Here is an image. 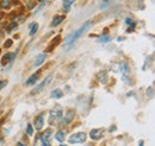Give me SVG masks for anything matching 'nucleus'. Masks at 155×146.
I'll return each mask as SVG.
<instances>
[{"label": "nucleus", "mask_w": 155, "mask_h": 146, "mask_svg": "<svg viewBox=\"0 0 155 146\" xmlns=\"http://www.w3.org/2000/svg\"><path fill=\"white\" fill-rule=\"evenodd\" d=\"M90 26H91V23H90V21H86V23H85L80 29H78L77 31H74L72 35H69V36L66 38V40H64V42H66V44H73V43H74V42H75L78 38L84 33V32H86V31L88 30V27H90Z\"/></svg>", "instance_id": "nucleus-1"}, {"label": "nucleus", "mask_w": 155, "mask_h": 146, "mask_svg": "<svg viewBox=\"0 0 155 146\" xmlns=\"http://www.w3.org/2000/svg\"><path fill=\"white\" fill-rule=\"evenodd\" d=\"M49 114H50V115H49V122H50V125H53V122H56V121L62 119V116H63L62 107H61L60 105L55 106L53 110H50Z\"/></svg>", "instance_id": "nucleus-2"}, {"label": "nucleus", "mask_w": 155, "mask_h": 146, "mask_svg": "<svg viewBox=\"0 0 155 146\" xmlns=\"http://www.w3.org/2000/svg\"><path fill=\"white\" fill-rule=\"evenodd\" d=\"M86 138H87L86 133H84V132H79V133L72 134V135L69 137L68 141H69L71 144H82V143L86 141Z\"/></svg>", "instance_id": "nucleus-3"}, {"label": "nucleus", "mask_w": 155, "mask_h": 146, "mask_svg": "<svg viewBox=\"0 0 155 146\" xmlns=\"http://www.w3.org/2000/svg\"><path fill=\"white\" fill-rule=\"evenodd\" d=\"M51 78H53V76L51 75H49V76H47L45 78H44V81H42L41 83H39L38 86H35V88L31 90V93H30V95H36V94H38V93H41V91L43 90L50 82H51Z\"/></svg>", "instance_id": "nucleus-4"}, {"label": "nucleus", "mask_w": 155, "mask_h": 146, "mask_svg": "<svg viewBox=\"0 0 155 146\" xmlns=\"http://www.w3.org/2000/svg\"><path fill=\"white\" fill-rule=\"evenodd\" d=\"M119 71L122 75V80L124 82H128L130 80V67L127 62H123L119 64Z\"/></svg>", "instance_id": "nucleus-5"}, {"label": "nucleus", "mask_w": 155, "mask_h": 146, "mask_svg": "<svg viewBox=\"0 0 155 146\" xmlns=\"http://www.w3.org/2000/svg\"><path fill=\"white\" fill-rule=\"evenodd\" d=\"M90 137L92 140H99L103 137V129L101 128H93L90 132Z\"/></svg>", "instance_id": "nucleus-6"}, {"label": "nucleus", "mask_w": 155, "mask_h": 146, "mask_svg": "<svg viewBox=\"0 0 155 146\" xmlns=\"http://www.w3.org/2000/svg\"><path fill=\"white\" fill-rule=\"evenodd\" d=\"M39 75H41V70H37V71L34 74V75H31V76H30L28 80H26V82H25V86H34V84L37 82Z\"/></svg>", "instance_id": "nucleus-7"}, {"label": "nucleus", "mask_w": 155, "mask_h": 146, "mask_svg": "<svg viewBox=\"0 0 155 146\" xmlns=\"http://www.w3.org/2000/svg\"><path fill=\"white\" fill-rule=\"evenodd\" d=\"M74 114L75 112L73 110H68L66 112V114L62 116L63 118V124H71L73 121V118H74Z\"/></svg>", "instance_id": "nucleus-8"}, {"label": "nucleus", "mask_w": 155, "mask_h": 146, "mask_svg": "<svg viewBox=\"0 0 155 146\" xmlns=\"http://www.w3.org/2000/svg\"><path fill=\"white\" fill-rule=\"evenodd\" d=\"M44 125V114H39L38 116L35 119V128L37 131H41Z\"/></svg>", "instance_id": "nucleus-9"}, {"label": "nucleus", "mask_w": 155, "mask_h": 146, "mask_svg": "<svg viewBox=\"0 0 155 146\" xmlns=\"http://www.w3.org/2000/svg\"><path fill=\"white\" fill-rule=\"evenodd\" d=\"M51 135H53L51 129H47V131H44L43 133L39 134V138H41L43 141H49V139L51 138Z\"/></svg>", "instance_id": "nucleus-10"}, {"label": "nucleus", "mask_w": 155, "mask_h": 146, "mask_svg": "<svg viewBox=\"0 0 155 146\" xmlns=\"http://www.w3.org/2000/svg\"><path fill=\"white\" fill-rule=\"evenodd\" d=\"M97 78L100 83H106V82H107V80H109V77H107V73H106L105 70H103V71L98 73Z\"/></svg>", "instance_id": "nucleus-11"}, {"label": "nucleus", "mask_w": 155, "mask_h": 146, "mask_svg": "<svg viewBox=\"0 0 155 146\" xmlns=\"http://www.w3.org/2000/svg\"><path fill=\"white\" fill-rule=\"evenodd\" d=\"M15 55H16V54H6L5 56H2V58H1V64H2V65H6L10 61L13 59V56Z\"/></svg>", "instance_id": "nucleus-12"}, {"label": "nucleus", "mask_w": 155, "mask_h": 146, "mask_svg": "<svg viewBox=\"0 0 155 146\" xmlns=\"http://www.w3.org/2000/svg\"><path fill=\"white\" fill-rule=\"evenodd\" d=\"M60 42H61V37L60 36H58V37H55V40L53 39L51 40V43L49 44V46H48V51H51L55 46H58V44H60Z\"/></svg>", "instance_id": "nucleus-13"}, {"label": "nucleus", "mask_w": 155, "mask_h": 146, "mask_svg": "<svg viewBox=\"0 0 155 146\" xmlns=\"http://www.w3.org/2000/svg\"><path fill=\"white\" fill-rule=\"evenodd\" d=\"M45 58H47L45 54H39V55L36 57V59H35V67H39V65L45 61Z\"/></svg>", "instance_id": "nucleus-14"}, {"label": "nucleus", "mask_w": 155, "mask_h": 146, "mask_svg": "<svg viewBox=\"0 0 155 146\" xmlns=\"http://www.w3.org/2000/svg\"><path fill=\"white\" fill-rule=\"evenodd\" d=\"M50 95H51L53 99H61L63 96V93L61 89H54V90H51Z\"/></svg>", "instance_id": "nucleus-15"}, {"label": "nucleus", "mask_w": 155, "mask_h": 146, "mask_svg": "<svg viewBox=\"0 0 155 146\" xmlns=\"http://www.w3.org/2000/svg\"><path fill=\"white\" fill-rule=\"evenodd\" d=\"M55 138H56V140H58L60 143H63V140L66 138V131H58V133L55 134Z\"/></svg>", "instance_id": "nucleus-16"}, {"label": "nucleus", "mask_w": 155, "mask_h": 146, "mask_svg": "<svg viewBox=\"0 0 155 146\" xmlns=\"http://www.w3.org/2000/svg\"><path fill=\"white\" fill-rule=\"evenodd\" d=\"M63 19H64V17H63V16H55V17H54V19H53L51 25H53V26H58V25H60V24L63 21Z\"/></svg>", "instance_id": "nucleus-17"}, {"label": "nucleus", "mask_w": 155, "mask_h": 146, "mask_svg": "<svg viewBox=\"0 0 155 146\" xmlns=\"http://www.w3.org/2000/svg\"><path fill=\"white\" fill-rule=\"evenodd\" d=\"M37 31H38V24L37 23H32L30 25V36H34Z\"/></svg>", "instance_id": "nucleus-18"}, {"label": "nucleus", "mask_w": 155, "mask_h": 146, "mask_svg": "<svg viewBox=\"0 0 155 146\" xmlns=\"http://www.w3.org/2000/svg\"><path fill=\"white\" fill-rule=\"evenodd\" d=\"M10 5H11V0H1V2H0V7L4 8V10L8 8Z\"/></svg>", "instance_id": "nucleus-19"}, {"label": "nucleus", "mask_w": 155, "mask_h": 146, "mask_svg": "<svg viewBox=\"0 0 155 146\" xmlns=\"http://www.w3.org/2000/svg\"><path fill=\"white\" fill-rule=\"evenodd\" d=\"M74 1H75V0H63V7H64L66 10H68V8L73 5Z\"/></svg>", "instance_id": "nucleus-20"}, {"label": "nucleus", "mask_w": 155, "mask_h": 146, "mask_svg": "<svg viewBox=\"0 0 155 146\" xmlns=\"http://www.w3.org/2000/svg\"><path fill=\"white\" fill-rule=\"evenodd\" d=\"M110 40H111L110 36H101L98 39V42H100V43H106V42H110Z\"/></svg>", "instance_id": "nucleus-21"}, {"label": "nucleus", "mask_w": 155, "mask_h": 146, "mask_svg": "<svg viewBox=\"0 0 155 146\" xmlns=\"http://www.w3.org/2000/svg\"><path fill=\"white\" fill-rule=\"evenodd\" d=\"M18 27V24L17 23H11L10 25H8V27H7V32H11V31H13L15 29H17Z\"/></svg>", "instance_id": "nucleus-22"}, {"label": "nucleus", "mask_w": 155, "mask_h": 146, "mask_svg": "<svg viewBox=\"0 0 155 146\" xmlns=\"http://www.w3.org/2000/svg\"><path fill=\"white\" fill-rule=\"evenodd\" d=\"M26 133H28V135H32L34 134V129H32V126L29 124L28 125V127H26Z\"/></svg>", "instance_id": "nucleus-23"}, {"label": "nucleus", "mask_w": 155, "mask_h": 146, "mask_svg": "<svg viewBox=\"0 0 155 146\" xmlns=\"http://www.w3.org/2000/svg\"><path fill=\"white\" fill-rule=\"evenodd\" d=\"M147 95H148V97H153V95H154V89H153V87H149V88L147 89Z\"/></svg>", "instance_id": "nucleus-24"}, {"label": "nucleus", "mask_w": 155, "mask_h": 146, "mask_svg": "<svg viewBox=\"0 0 155 146\" xmlns=\"http://www.w3.org/2000/svg\"><path fill=\"white\" fill-rule=\"evenodd\" d=\"M11 45H12V40H11V39L6 40V42H5V44H4V46H5V48H10Z\"/></svg>", "instance_id": "nucleus-25"}, {"label": "nucleus", "mask_w": 155, "mask_h": 146, "mask_svg": "<svg viewBox=\"0 0 155 146\" xmlns=\"http://www.w3.org/2000/svg\"><path fill=\"white\" fill-rule=\"evenodd\" d=\"M6 84H7V82H6V81H0V89H2Z\"/></svg>", "instance_id": "nucleus-26"}, {"label": "nucleus", "mask_w": 155, "mask_h": 146, "mask_svg": "<svg viewBox=\"0 0 155 146\" xmlns=\"http://www.w3.org/2000/svg\"><path fill=\"white\" fill-rule=\"evenodd\" d=\"M125 23H127V24H133V19L127 18V19H125Z\"/></svg>", "instance_id": "nucleus-27"}, {"label": "nucleus", "mask_w": 155, "mask_h": 146, "mask_svg": "<svg viewBox=\"0 0 155 146\" xmlns=\"http://www.w3.org/2000/svg\"><path fill=\"white\" fill-rule=\"evenodd\" d=\"M138 146H144V141H143V140H140V143H138Z\"/></svg>", "instance_id": "nucleus-28"}, {"label": "nucleus", "mask_w": 155, "mask_h": 146, "mask_svg": "<svg viewBox=\"0 0 155 146\" xmlns=\"http://www.w3.org/2000/svg\"><path fill=\"white\" fill-rule=\"evenodd\" d=\"M17 146H25V145H24V144H23V143H20V141H19V143H18V144H17Z\"/></svg>", "instance_id": "nucleus-29"}, {"label": "nucleus", "mask_w": 155, "mask_h": 146, "mask_svg": "<svg viewBox=\"0 0 155 146\" xmlns=\"http://www.w3.org/2000/svg\"><path fill=\"white\" fill-rule=\"evenodd\" d=\"M60 146H67V145H63V144H61V145H60Z\"/></svg>", "instance_id": "nucleus-30"}, {"label": "nucleus", "mask_w": 155, "mask_h": 146, "mask_svg": "<svg viewBox=\"0 0 155 146\" xmlns=\"http://www.w3.org/2000/svg\"><path fill=\"white\" fill-rule=\"evenodd\" d=\"M104 1H107V0H104Z\"/></svg>", "instance_id": "nucleus-31"}, {"label": "nucleus", "mask_w": 155, "mask_h": 146, "mask_svg": "<svg viewBox=\"0 0 155 146\" xmlns=\"http://www.w3.org/2000/svg\"><path fill=\"white\" fill-rule=\"evenodd\" d=\"M0 141H1V138H0Z\"/></svg>", "instance_id": "nucleus-32"}]
</instances>
